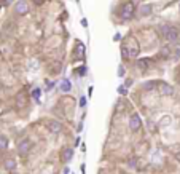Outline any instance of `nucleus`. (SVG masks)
<instances>
[{
	"label": "nucleus",
	"mask_w": 180,
	"mask_h": 174,
	"mask_svg": "<svg viewBox=\"0 0 180 174\" xmlns=\"http://www.w3.org/2000/svg\"><path fill=\"white\" fill-rule=\"evenodd\" d=\"M129 42L131 43H124V45L121 46V54H123L124 59H134V58H137V54H139V45L136 43L134 38H131Z\"/></svg>",
	"instance_id": "nucleus-1"
},
{
	"label": "nucleus",
	"mask_w": 180,
	"mask_h": 174,
	"mask_svg": "<svg viewBox=\"0 0 180 174\" xmlns=\"http://www.w3.org/2000/svg\"><path fill=\"white\" fill-rule=\"evenodd\" d=\"M159 32H161L163 38H164L167 43H172V42H177V40H179V30L175 29L174 26L163 24L161 27H159Z\"/></svg>",
	"instance_id": "nucleus-2"
},
{
	"label": "nucleus",
	"mask_w": 180,
	"mask_h": 174,
	"mask_svg": "<svg viewBox=\"0 0 180 174\" xmlns=\"http://www.w3.org/2000/svg\"><path fill=\"white\" fill-rule=\"evenodd\" d=\"M134 11H136V6L132 2H124L121 5V10H120V16L123 19H131L134 16Z\"/></svg>",
	"instance_id": "nucleus-3"
},
{
	"label": "nucleus",
	"mask_w": 180,
	"mask_h": 174,
	"mask_svg": "<svg viewBox=\"0 0 180 174\" xmlns=\"http://www.w3.org/2000/svg\"><path fill=\"white\" fill-rule=\"evenodd\" d=\"M156 88H158V91L161 93L163 96H171V94H174V88H172L171 85H167V83H164V82L156 83Z\"/></svg>",
	"instance_id": "nucleus-4"
},
{
	"label": "nucleus",
	"mask_w": 180,
	"mask_h": 174,
	"mask_svg": "<svg viewBox=\"0 0 180 174\" xmlns=\"http://www.w3.org/2000/svg\"><path fill=\"white\" fill-rule=\"evenodd\" d=\"M140 126H142V118L137 113H132L131 118H129V128H131V131H137Z\"/></svg>",
	"instance_id": "nucleus-5"
},
{
	"label": "nucleus",
	"mask_w": 180,
	"mask_h": 174,
	"mask_svg": "<svg viewBox=\"0 0 180 174\" xmlns=\"http://www.w3.org/2000/svg\"><path fill=\"white\" fill-rule=\"evenodd\" d=\"M27 11H29V5H27L26 0H19L16 3V6H14V13L16 14H26Z\"/></svg>",
	"instance_id": "nucleus-6"
},
{
	"label": "nucleus",
	"mask_w": 180,
	"mask_h": 174,
	"mask_svg": "<svg viewBox=\"0 0 180 174\" xmlns=\"http://www.w3.org/2000/svg\"><path fill=\"white\" fill-rule=\"evenodd\" d=\"M151 11H153V6L150 5V3H142V5L139 6V14L140 16H150L151 14Z\"/></svg>",
	"instance_id": "nucleus-7"
},
{
	"label": "nucleus",
	"mask_w": 180,
	"mask_h": 174,
	"mask_svg": "<svg viewBox=\"0 0 180 174\" xmlns=\"http://www.w3.org/2000/svg\"><path fill=\"white\" fill-rule=\"evenodd\" d=\"M46 126H48V129H49L51 133H61V131H62V125L59 123V121H56V120L46 121Z\"/></svg>",
	"instance_id": "nucleus-8"
},
{
	"label": "nucleus",
	"mask_w": 180,
	"mask_h": 174,
	"mask_svg": "<svg viewBox=\"0 0 180 174\" xmlns=\"http://www.w3.org/2000/svg\"><path fill=\"white\" fill-rule=\"evenodd\" d=\"M32 145H34V144H32V141H30V139H24L21 144H19V153H21V155L27 153L30 149H32Z\"/></svg>",
	"instance_id": "nucleus-9"
},
{
	"label": "nucleus",
	"mask_w": 180,
	"mask_h": 174,
	"mask_svg": "<svg viewBox=\"0 0 180 174\" xmlns=\"http://www.w3.org/2000/svg\"><path fill=\"white\" fill-rule=\"evenodd\" d=\"M151 64H153V61H151V59H148V58L137 59V67H139L140 70H147V69H150Z\"/></svg>",
	"instance_id": "nucleus-10"
},
{
	"label": "nucleus",
	"mask_w": 180,
	"mask_h": 174,
	"mask_svg": "<svg viewBox=\"0 0 180 174\" xmlns=\"http://www.w3.org/2000/svg\"><path fill=\"white\" fill-rule=\"evenodd\" d=\"M14 101H16V105L19 109H22V107H26V105H27V99H26V94L24 93H18L16 97H14Z\"/></svg>",
	"instance_id": "nucleus-11"
},
{
	"label": "nucleus",
	"mask_w": 180,
	"mask_h": 174,
	"mask_svg": "<svg viewBox=\"0 0 180 174\" xmlns=\"http://www.w3.org/2000/svg\"><path fill=\"white\" fill-rule=\"evenodd\" d=\"M3 166H5L6 171H14L16 169V161H14V158H6L3 161Z\"/></svg>",
	"instance_id": "nucleus-12"
},
{
	"label": "nucleus",
	"mask_w": 180,
	"mask_h": 174,
	"mask_svg": "<svg viewBox=\"0 0 180 174\" xmlns=\"http://www.w3.org/2000/svg\"><path fill=\"white\" fill-rule=\"evenodd\" d=\"M73 157V150L72 149H64L62 150V160L64 161H70Z\"/></svg>",
	"instance_id": "nucleus-13"
},
{
	"label": "nucleus",
	"mask_w": 180,
	"mask_h": 174,
	"mask_svg": "<svg viewBox=\"0 0 180 174\" xmlns=\"http://www.w3.org/2000/svg\"><path fill=\"white\" fill-rule=\"evenodd\" d=\"M155 88H156V82H155V80L147 82V83H143V85H142V90H143V91H151V90H155Z\"/></svg>",
	"instance_id": "nucleus-14"
},
{
	"label": "nucleus",
	"mask_w": 180,
	"mask_h": 174,
	"mask_svg": "<svg viewBox=\"0 0 180 174\" xmlns=\"http://www.w3.org/2000/svg\"><path fill=\"white\" fill-rule=\"evenodd\" d=\"M159 54H161L163 58H171V54H172V50L169 48V46H163L161 51H159Z\"/></svg>",
	"instance_id": "nucleus-15"
},
{
	"label": "nucleus",
	"mask_w": 180,
	"mask_h": 174,
	"mask_svg": "<svg viewBox=\"0 0 180 174\" xmlns=\"http://www.w3.org/2000/svg\"><path fill=\"white\" fill-rule=\"evenodd\" d=\"M70 88H72L70 82H69V80H62V83H61V90H62V91H64V93H69Z\"/></svg>",
	"instance_id": "nucleus-16"
},
{
	"label": "nucleus",
	"mask_w": 180,
	"mask_h": 174,
	"mask_svg": "<svg viewBox=\"0 0 180 174\" xmlns=\"http://www.w3.org/2000/svg\"><path fill=\"white\" fill-rule=\"evenodd\" d=\"M8 147V139L5 136H0V150H6Z\"/></svg>",
	"instance_id": "nucleus-17"
},
{
	"label": "nucleus",
	"mask_w": 180,
	"mask_h": 174,
	"mask_svg": "<svg viewBox=\"0 0 180 174\" xmlns=\"http://www.w3.org/2000/svg\"><path fill=\"white\" fill-rule=\"evenodd\" d=\"M32 96H34V99L38 102V101H40V96H42V91H40V90H38V88H37V90H34Z\"/></svg>",
	"instance_id": "nucleus-18"
},
{
	"label": "nucleus",
	"mask_w": 180,
	"mask_h": 174,
	"mask_svg": "<svg viewBox=\"0 0 180 174\" xmlns=\"http://www.w3.org/2000/svg\"><path fill=\"white\" fill-rule=\"evenodd\" d=\"M169 123H171V117H169V115L163 117V120L159 121V125H161V126H166V125H169Z\"/></svg>",
	"instance_id": "nucleus-19"
},
{
	"label": "nucleus",
	"mask_w": 180,
	"mask_h": 174,
	"mask_svg": "<svg viewBox=\"0 0 180 174\" xmlns=\"http://www.w3.org/2000/svg\"><path fill=\"white\" fill-rule=\"evenodd\" d=\"M136 165H137V160H136L134 157L128 160V166H129V168H136Z\"/></svg>",
	"instance_id": "nucleus-20"
},
{
	"label": "nucleus",
	"mask_w": 180,
	"mask_h": 174,
	"mask_svg": "<svg viewBox=\"0 0 180 174\" xmlns=\"http://www.w3.org/2000/svg\"><path fill=\"white\" fill-rule=\"evenodd\" d=\"M77 51L80 53V56H83V53H85V46L81 45V43H78V46H77Z\"/></svg>",
	"instance_id": "nucleus-21"
},
{
	"label": "nucleus",
	"mask_w": 180,
	"mask_h": 174,
	"mask_svg": "<svg viewBox=\"0 0 180 174\" xmlns=\"http://www.w3.org/2000/svg\"><path fill=\"white\" fill-rule=\"evenodd\" d=\"M174 58H175V59L180 58V46H177V48H175V51H174Z\"/></svg>",
	"instance_id": "nucleus-22"
},
{
	"label": "nucleus",
	"mask_w": 180,
	"mask_h": 174,
	"mask_svg": "<svg viewBox=\"0 0 180 174\" xmlns=\"http://www.w3.org/2000/svg\"><path fill=\"white\" fill-rule=\"evenodd\" d=\"M118 91H120V94H126V86H120Z\"/></svg>",
	"instance_id": "nucleus-23"
},
{
	"label": "nucleus",
	"mask_w": 180,
	"mask_h": 174,
	"mask_svg": "<svg viewBox=\"0 0 180 174\" xmlns=\"http://www.w3.org/2000/svg\"><path fill=\"white\" fill-rule=\"evenodd\" d=\"M13 2H14V0H3L2 3H3V5H5V6H6V5H10V3H13Z\"/></svg>",
	"instance_id": "nucleus-24"
},
{
	"label": "nucleus",
	"mask_w": 180,
	"mask_h": 174,
	"mask_svg": "<svg viewBox=\"0 0 180 174\" xmlns=\"http://www.w3.org/2000/svg\"><path fill=\"white\" fill-rule=\"evenodd\" d=\"M118 75H120V77H121V75H124V69H123V66L120 67V70H118Z\"/></svg>",
	"instance_id": "nucleus-25"
},
{
	"label": "nucleus",
	"mask_w": 180,
	"mask_h": 174,
	"mask_svg": "<svg viewBox=\"0 0 180 174\" xmlns=\"http://www.w3.org/2000/svg\"><path fill=\"white\" fill-rule=\"evenodd\" d=\"M131 85H132V80L129 78V80H126V86H131Z\"/></svg>",
	"instance_id": "nucleus-26"
},
{
	"label": "nucleus",
	"mask_w": 180,
	"mask_h": 174,
	"mask_svg": "<svg viewBox=\"0 0 180 174\" xmlns=\"http://www.w3.org/2000/svg\"><path fill=\"white\" fill-rule=\"evenodd\" d=\"M85 102H86V99H85V97H81V99H80V104L85 105Z\"/></svg>",
	"instance_id": "nucleus-27"
},
{
	"label": "nucleus",
	"mask_w": 180,
	"mask_h": 174,
	"mask_svg": "<svg viewBox=\"0 0 180 174\" xmlns=\"http://www.w3.org/2000/svg\"><path fill=\"white\" fill-rule=\"evenodd\" d=\"M34 2H35V3H38V5H40V3H43V2H45V0H34Z\"/></svg>",
	"instance_id": "nucleus-28"
},
{
	"label": "nucleus",
	"mask_w": 180,
	"mask_h": 174,
	"mask_svg": "<svg viewBox=\"0 0 180 174\" xmlns=\"http://www.w3.org/2000/svg\"><path fill=\"white\" fill-rule=\"evenodd\" d=\"M175 158H177V161H180V152H179V153H175Z\"/></svg>",
	"instance_id": "nucleus-29"
},
{
	"label": "nucleus",
	"mask_w": 180,
	"mask_h": 174,
	"mask_svg": "<svg viewBox=\"0 0 180 174\" xmlns=\"http://www.w3.org/2000/svg\"><path fill=\"white\" fill-rule=\"evenodd\" d=\"M123 174H126V173H123Z\"/></svg>",
	"instance_id": "nucleus-30"
}]
</instances>
